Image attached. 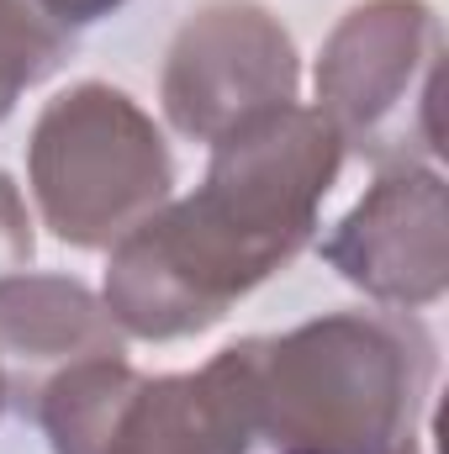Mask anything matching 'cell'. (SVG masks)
Returning a JSON list of instances; mask_svg holds the SVG:
<instances>
[{"mask_svg":"<svg viewBox=\"0 0 449 454\" xmlns=\"http://www.w3.org/2000/svg\"><path fill=\"white\" fill-rule=\"evenodd\" d=\"M343 143L318 106L286 101L212 143L196 196L159 207L112 248L106 312L132 339H191L286 270L334 191Z\"/></svg>","mask_w":449,"mask_h":454,"instance_id":"obj_1","label":"cell"},{"mask_svg":"<svg viewBox=\"0 0 449 454\" xmlns=\"http://www.w3.org/2000/svg\"><path fill=\"white\" fill-rule=\"evenodd\" d=\"M434 386V339L386 312H334L259 339L254 434L280 450L402 454Z\"/></svg>","mask_w":449,"mask_h":454,"instance_id":"obj_2","label":"cell"},{"mask_svg":"<svg viewBox=\"0 0 449 454\" xmlns=\"http://www.w3.org/2000/svg\"><path fill=\"white\" fill-rule=\"evenodd\" d=\"M254 354L243 339L191 375H138L122 354L64 370L32 407L53 454H248Z\"/></svg>","mask_w":449,"mask_h":454,"instance_id":"obj_3","label":"cell"},{"mask_svg":"<svg viewBox=\"0 0 449 454\" xmlns=\"http://www.w3.org/2000/svg\"><path fill=\"white\" fill-rule=\"evenodd\" d=\"M43 223L69 248H116L175 191V159L127 90L85 80L53 96L27 143Z\"/></svg>","mask_w":449,"mask_h":454,"instance_id":"obj_4","label":"cell"},{"mask_svg":"<svg viewBox=\"0 0 449 454\" xmlns=\"http://www.w3.org/2000/svg\"><path fill=\"white\" fill-rule=\"evenodd\" d=\"M445 32L429 0H365L318 53V112L343 148L413 169L439 153L434 80Z\"/></svg>","mask_w":449,"mask_h":454,"instance_id":"obj_5","label":"cell"},{"mask_svg":"<svg viewBox=\"0 0 449 454\" xmlns=\"http://www.w3.org/2000/svg\"><path fill=\"white\" fill-rule=\"evenodd\" d=\"M296 48L291 32L254 0L201 5L164 59V116L196 143H217L232 127L296 101Z\"/></svg>","mask_w":449,"mask_h":454,"instance_id":"obj_6","label":"cell"},{"mask_svg":"<svg viewBox=\"0 0 449 454\" xmlns=\"http://www.w3.org/2000/svg\"><path fill=\"white\" fill-rule=\"evenodd\" d=\"M323 259L381 307H434L449 286V217L439 169L413 164L375 180V191L334 227V238H323Z\"/></svg>","mask_w":449,"mask_h":454,"instance_id":"obj_7","label":"cell"},{"mask_svg":"<svg viewBox=\"0 0 449 454\" xmlns=\"http://www.w3.org/2000/svg\"><path fill=\"white\" fill-rule=\"evenodd\" d=\"M122 354V328L101 296L64 275H5L0 280V380L5 407H37V396L85 359Z\"/></svg>","mask_w":449,"mask_h":454,"instance_id":"obj_8","label":"cell"},{"mask_svg":"<svg viewBox=\"0 0 449 454\" xmlns=\"http://www.w3.org/2000/svg\"><path fill=\"white\" fill-rule=\"evenodd\" d=\"M69 37L37 0H0V121L11 116L16 96L37 85L69 53Z\"/></svg>","mask_w":449,"mask_h":454,"instance_id":"obj_9","label":"cell"},{"mask_svg":"<svg viewBox=\"0 0 449 454\" xmlns=\"http://www.w3.org/2000/svg\"><path fill=\"white\" fill-rule=\"evenodd\" d=\"M32 248H37V238H32L27 201L11 185V175H0V280L5 275H21L32 264Z\"/></svg>","mask_w":449,"mask_h":454,"instance_id":"obj_10","label":"cell"},{"mask_svg":"<svg viewBox=\"0 0 449 454\" xmlns=\"http://www.w3.org/2000/svg\"><path fill=\"white\" fill-rule=\"evenodd\" d=\"M64 32H75V27H91V21H101V16H112L116 5H127V0H37Z\"/></svg>","mask_w":449,"mask_h":454,"instance_id":"obj_11","label":"cell"},{"mask_svg":"<svg viewBox=\"0 0 449 454\" xmlns=\"http://www.w3.org/2000/svg\"><path fill=\"white\" fill-rule=\"evenodd\" d=\"M280 454H318V450H280ZM402 454H418V450H402Z\"/></svg>","mask_w":449,"mask_h":454,"instance_id":"obj_12","label":"cell"},{"mask_svg":"<svg viewBox=\"0 0 449 454\" xmlns=\"http://www.w3.org/2000/svg\"><path fill=\"white\" fill-rule=\"evenodd\" d=\"M0 412H5V380H0Z\"/></svg>","mask_w":449,"mask_h":454,"instance_id":"obj_13","label":"cell"}]
</instances>
